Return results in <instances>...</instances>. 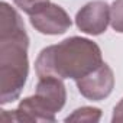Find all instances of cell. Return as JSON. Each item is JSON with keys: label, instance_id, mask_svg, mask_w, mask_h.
Masks as SVG:
<instances>
[{"label": "cell", "instance_id": "obj_1", "mask_svg": "<svg viewBox=\"0 0 123 123\" xmlns=\"http://www.w3.org/2000/svg\"><path fill=\"white\" fill-rule=\"evenodd\" d=\"M29 38L20 15L0 3V103L19 98L29 73Z\"/></svg>", "mask_w": 123, "mask_h": 123}, {"label": "cell", "instance_id": "obj_2", "mask_svg": "<svg viewBox=\"0 0 123 123\" xmlns=\"http://www.w3.org/2000/svg\"><path fill=\"white\" fill-rule=\"evenodd\" d=\"M103 64L101 49L87 38L71 36L56 45L46 46L36 58L35 70L39 78L58 77L80 80Z\"/></svg>", "mask_w": 123, "mask_h": 123}, {"label": "cell", "instance_id": "obj_3", "mask_svg": "<svg viewBox=\"0 0 123 123\" xmlns=\"http://www.w3.org/2000/svg\"><path fill=\"white\" fill-rule=\"evenodd\" d=\"M31 25L43 35H61L71 28L68 13L58 5L46 2L29 15Z\"/></svg>", "mask_w": 123, "mask_h": 123}, {"label": "cell", "instance_id": "obj_4", "mask_svg": "<svg viewBox=\"0 0 123 123\" xmlns=\"http://www.w3.org/2000/svg\"><path fill=\"white\" fill-rule=\"evenodd\" d=\"M114 87V75L111 68L103 62L94 71L77 80V88L88 100L100 101L110 96Z\"/></svg>", "mask_w": 123, "mask_h": 123}, {"label": "cell", "instance_id": "obj_5", "mask_svg": "<svg viewBox=\"0 0 123 123\" xmlns=\"http://www.w3.org/2000/svg\"><path fill=\"white\" fill-rule=\"evenodd\" d=\"M110 23V6L103 0L87 3L75 16L77 28L87 35H100L106 32Z\"/></svg>", "mask_w": 123, "mask_h": 123}, {"label": "cell", "instance_id": "obj_6", "mask_svg": "<svg viewBox=\"0 0 123 123\" xmlns=\"http://www.w3.org/2000/svg\"><path fill=\"white\" fill-rule=\"evenodd\" d=\"M35 97L51 113L55 114L56 111H59L64 107L67 100V90L62 83V78L52 77V75L39 78Z\"/></svg>", "mask_w": 123, "mask_h": 123}, {"label": "cell", "instance_id": "obj_7", "mask_svg": "<svg viewBox=\"0 0 123 123\" xmlns=\"http://www.w3.org/2000/svg\"><path fill=\"white\" fill-rule=\"evenodd\" d=\"M9 116L12 122H31V123H39V122H55V114L51 113L49 110H46L39 100L32 96V97H26L23 98L18 109L13 110L12 113L9 111H2V117Z\"/></svg>", "mask_w": 123, "mask_h": 123}, {"label": "cell", "instance_id": "obj_8", "mask_svg": "<svg viewBox=\"0 0 123 123\" xmlns=\"http://www.w3.org/2000/svg\"><path fill=\"white\" fill-rule=\"evenodd\" d=\"M101 119V110L97 107H80L74 110L65 122H84V123H97Z\"/></svg>", "mask_w": 123, "mask_h": 123}, {"label": "cell", "instance_id": "obj_9", "mask_svg": "<svg viewBox=\"0 0 123 123\" xmlns=\"http://www.w3.org/2000/svg\"><path fill=\"white\" fill-rule=\"evenodd\" d=\"M110 23L111 28L123 33V0H114L110 7Z\"/></svg>", "mask_w": 123, "mask_h": 123}, {"label": "cell", "instance_id": "obj_10", "mask_svg": "<svg viewBox=\"0 0 123 123\" xmlns=\"http://www.w3.org/2000/svg\"><path fill=\"white\" fill-rule=\"evenodd\" d=\"M46 2H49V0H13V3L28 15L33 13L41 5H43Z\"/></svg>", "mask_w": 123, "mask_h": 123}, {"label": "cell", "instance_id": "obj_11", "mask_svg": "<svg viewBox=\"0 0 123 123\" xmlns=\"http://www.w3.org/2000/svg\"><path fill=\"white\" fill-rule=\"evenodd\" d=\"M113 123H122L123 122V98L117 103V106L113 110V117H111Z\"/></svg>", "mask_w": 123, "mask_h": 123}]
</instances>
